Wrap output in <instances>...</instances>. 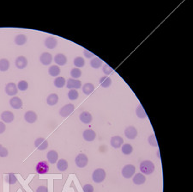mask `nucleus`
<instances>
[{
	"mask_svg": "<svg viewBox=\"0 0 193 192\" xmlns=\"http://www.w3.org/2000/svg\"><path fill=\"white\" fill-rule=\"evenodd\" d=\"M92 119H93V116L90 114L89 112L88 111H83L80 114V120L83 123H85V124H89L92 121Z\"/></svg>",
	"mask_w": 193,
	"mask_h": 192,
	"instance_id": "18",
	"label": "nucleus"
},
{
	"mask_svg": "<svg viewBox=\"0 0 193 192\" xmlns=\"http://www.w3.org/2000/svg\"><path fill=\"white\" fill-rule=\"evenodd\" d=\"M10 104L15 109H22V107H23V101L18 97H13L10 100Z\"/></svg>",
	"mask_w": 193,
	"mask_h": 192,
	"instance_id": "15",
	"label": "nucleus"
},
{
	"mask_svg": "<svg viewBox=\"0 0 193 192\" xmlns=\"http://www.w3.org/2000/svg\"><path fill=\"white\" fill-rule=\"evenodd\" d=\"M133 152V147L130 144H124L122 147V152L124 155H130Z\"/></svg>",
	"mask_w": 193,
	"mask_h": 192,
	"instance_id": "32",
	"label": "nucleus"
},
{
	"mask_svg": "<svg viewBox=\"0 0 193 192\" xmlns=\"http://www.w3.org/2000/svg\"><path fill=\"white\" fill-rule=\"evenodd\" d=\"M90 65L94 69H98L102 66V61L100 60V58H94L93 60L90 61Z\"/></svg>",
	"mask_w": 193,
	"mask_h": 192,
	"instance_id": "31",
	"label": "nucleus"
},
{
	"mask_svg": "<svg viewBox=\"0 0 193 192\" xmlns=\"http://www.w3.org/2000/svg\"><path fill=\"white\" fill-rule=\"evenodd\" d=\"M70 75L74 79H77L82 76V71H81L79 68H73L71 71H70Z\"/></svg>",
	"mask_w": 193,
	"mask_h": 192,
	"instance_id": "34",
	"label": "nucleus"
},
{
	"mask_svg": "<svg viewBox=\"0 0 193 192\" xmlns=\"http://www.w3.org/2000/svg\"><path fill=\"white\" fill-rule=\"evenodd\" d=\"M8 154H9V151L7 150V148H5L4 147L0 144V157L4 158V157H7Z\"/></svg>",
	"mask_w": 193,
	"mask_h": 192,
	"instance_id": "40",
	"label": "nucleus"
},
{
	"mask_svg": "<svg viewBox=\"0 0 193 192\" xmlns=\"http://www.w3.org/2000/svg\"><path fill=\"white\" fill-rule=\"evenodd\" d=\"M75 161H76L77 166L80 167V168H83V167H85L88 165L89 159H88V157H87L86 155L83 154V153H80V154L77 155Z\"/></svg>",
	"mask_w": 193,
	"mask_h": 192,
	"instance_id": "6",
	"label": "nucleus"
},
{
	"mask_svg": "<svg viewBox=\"0 0 193 192\" xmlns=\"http://www.w3.org/2000/svg\"><path fill=\"white\" fill-rule=\"evenodd\" d=\"M16 67L18 69H23L28 66V60L24 56H19L16 60Z\"/></svg>",
	"mask_w": 193,
	"mask_h": 192,
	"instance_id": "17",
	"label": "nucleus"
},
{
	"mask_svg": "<svg viewBox=\"0 0 193 192\" xmlns=\"http://www.w3.org/2000/svg\"><path fill=\"white\" fill-rule=\"evenodd\" d=\"M100 84L103 88L110 87L112 84V79L108 76H103L100 77Z\"/></svg>",
	"mask_w": 193,
	"mask_h": 192,
	"instance_id": "25",
	"label": "nucleus"
},
{
	"mask_svg": "<svg viewBox=\"0 0 193 192\" xmlns=\"http://www.w3.org/2000/svg\"><path fill=\"white\" fill-rule=\"evenodd\" d=\"M94 91V85L91 83H86L83 86V91L84 94L90 95Z\"/></svg>",
	"mask_w": 193,
	"mask_h": 192,
	"instance_id": "26",
	"label": "nucleus"
},
{
	"mask_svg": "<svg viewBox=\"0 0 193 192\" xmlns=\"http://www.w3.org/2000/svg\"><path fill=\"white\" fill-rule=\"evenodd\" d=\"M60 68L58 66L53 65V66H51L49 68V74L53 77H56L58 75L60 74Z\"/></svg>",
	"mask_w": 193,
	"mask_h": 192,
	"instance_id": "29",
	"label": "nucleus"
},
{
	"mask_svg": "<svg viewBox=\"0 0 193 192\" xmlns=\"http://www.w3.org/2000/svg\"><path fill=\"white\" fill-rule=\"evenodd\" d=\"M58 102V96L55 93H53V94L49 95L47 98V104L50 105V106H54L56 105Z\"/></svg>",
	"mask_w": 193,
	"mask_h": 192,
	"instance_id": "23",
	"label": "nucleus"
},
{
	"mask_svg": "<svg viewBox=\"0 0 193 192\" xmlns=\"http://www.w3.org/2000/svg\"><path fill=\"white\" fill-rule=\"evenodd\" d=\"M5 92H6L8 96H15V95H17V92H18L17 84L13 83V82H10L9 84H7L6 86H5Z\"/></svg>",
	"mask_w": 193,
	"mask_h": 192,
	"instance_id": "9",
	"label": "nucleus"
},
{
	"mask_svg": "<svg viewBox=\"0 0 193 192\" xmlns=\"http://www.w3.org/2000/svg\"><path fill=\"white\" fill-rule=\"evenodd\" d=\"M27 36L23 34L17 35L16 38H15V43L18 45V46H23L27 42Z\"/></svg>",
	"mask_w": 193,
	"mask_h": 192,
	"instance_id": "24",
	"label": "nucleus"
},
{
	"mask_svg": "<svg viewBox=\"0 0 193 192\" xmlns=\"http://www.w3.org/2000/svg\"><path fill=\"white\" fill-rule=\"evenodd\" d=\"M6 181L7 183H9L10 184H14L17 183V179L15 174H13V173H10V174H8V175L6 176Z\"/></svg>",
	"mask_w": 193,
	"mask_h": 192,
	"instance_id": "38",
	"label": "nucleus"
},
{
	"mask_svg": "<svg viewBox=\"0 0 193 192\" xmlns=\"http://www.w3.org/2000/svg\"><path fill=\"white\" fill-rule=\"evenodd\" d=\"M36 192H48L47 186H40L36 189Z\"/></svg>",
	"mask_w": 193,
	"mask_h": 192,
	"instance_id": "44",
	"label": "nucleus"
},
{
	"mask_svg": "<svg viewBox=\"0 0 193 192\" xmlns=\"http://www.w3.org/2000/svg\"><path fill=\"white\" fill-rule=\"evenodd\" d=\"M124 135L126 136L127 138L130 139V140H133L137 136V128L135 127H128L126 128V129L124 130Z\"/></svg>",
	"mask_w": 193,
	"mask_h": 192,
	"instance_id": "11",
	"label": "nucleus"
},
{
	"mask_svg": "<svg viewBox=\"0 0 193 192\" xmlns=\"http://www.w3.org/2000/svg\"><path fill=\"white\" fill-rule=\"evenodd\" d=\"M83 189L84 192H94V187L91 184H85L83 186Z\"/></svg>",
	"mask_w": 193,
	"mask_h": 192,
	"instance_id": "42",
	"label": "nucleus"
},
{
	"mask_svg": "<svg viewBox=\"0 0 193 192\" xmlns=\"http://www.w3.org/2000/svg\"><path fill=\"white\" fill-rule=\"evenodd\" d=\"M136 167L133 165H126L122 169V175L125 179H130L135 174Z\"/></svg>",
	"mask_w": 193,
	"mask_h": 192,
	"instance_id": "3",
	"label": "nucleus"
},
{
	"mask_svg": "<svg viewBox=\"0 0 193 192\" xmlns=\"http://www.w3.org/2000/svg\"><path fill=\"white\" fill-rule=\"evenodd\" d=\"M28 87V84L27 81L25 80H21L18 82V84H17V89H19L20 91H25Z\"/></svg>",
	"mask_w": 193,
	"mask_h": 192,
	"instance_id": "37",
	"label": "nucleus"
},
{
	"mask_svg": "<svg viewBox=\"0 0 193 192\" xmlns=\"http://www.w3.org/2000/svg\"><path fill=\"white\" fill-rule=\"evenodd\" d=\"M102 71H103V72L106 75H110L113 72V69L109 65L105 64L103 66V68H102Z\"/></svg>",
	"mask_w": 193,
	"mask_h": 192,
	"instance_id": "39",
	"label": "nucleus"
},
{
	"mask_svg": "<svg viewBox=\"0 0 193 192\" xmlns=\"http://www.w3.org/2000/svg\"><path fill=\"white\" fill-rule=\"evenodd\" d=\"M57 44H58V40L53 36H49L45 40V46L49 49H53L54 47H56Z\"/></svg>",
	"mask_w": 193,
	"mask_h": 192,
	"instance_id": "19",
	"label": "nucleus"
},
{
	"mask_svg": "<svg viewBox=\"0 0 193 192\" xmlns=\"http://www.w3.org/2000/svg\"><path fill=\"white\" fill-rule=\"evenodd\" d=\"M74 65L77 67H84V65H85V61H84V59L82 57H77L76 59H74V61H73Z\"/></svg>",
	"mask_w": 193,
	"mask_h": 192,
	"instance_id": "35",
	"label": "nucleus"
},
{
	"mask_svg": "<svg viewBox=\"0 0 193 192\" xmlns=\"http://www.w3.org/2000/svg\"><path fill=\"white\" fill-rule=\"evenodd\" d=\"M78 96H79V93L77 90H70L68 93V98L71 101H74V100H77L78 98Z\"/></svg>",
	"mask_w": 193,
	"mask_h": 192,
	"instance_id": "36",
	"label": "nucleus"
},
{
	"mask_svg": "<svg viewBox=\"0 0 193 192\" xmlns=\"http://www.w3.org/2000/svg\"><path fill=\"white\" fill-rule=\"evenodd\" d=\"M34 146L38 150H46L48 147V141L43 137H40V138H37L34 141Z\"/></svg>",
	"mask_w": 193,
	"mask_h": 192,
	"instance_id": "7",
	"label": "nucleus"
},
{
	"mask_svg": "<svg viewBox=\"0 0 193 192\" xmlns=\"http://www.w3.org/2000/svg\"><path fill=\"white\" fill-rule=\"evenodd\" d=\"M140 171L143 172L144 175H150L155 171V165L150 160H144L140 165Z\"/></svg>",
	"mask_w": 193,
	"mask_h": 192,
	"instance_id": "1",
	"label": "nucleus"
},
{
	"mask_svg": "<svg viewBox=\"0 0 193 192\" xmlns=\"http://www.w3.org/2000/svg\"><path fill=\"white\" fill-rule=\"evenodd\" d=\"M37 118H38L37 114L34 111H32V110L27 111L24 115V119L28 123H34L37 121Z\"/></svg>",
	"mask_w": 193,
	"mask_h": 192,
	"instance_id": "12",
	"label": "nucleus"
},
{
	"mask_svg": "<svg viewBox=\"0 0 193 192\" xmlns=\"http://www.w3.org/2000/svg\"><path fill=\"white\" fill-rule=\"evenodd\" d=\"M57 168L58 169L60 172H63L68 168V162L65 159H60L57 162Z\"/></svg>",
	"mask_w": 193,
	"mask_h": 192,
	"instance_id": "28",
	"label": "nucleus"
},
{
	"mask_svg": "<svg viewBox=\"0 0 193 192\" xmlns=\"http://www.w3.org/2000/svg\"><path fill=\"white\" fill-rule=\"evenodd\" d=\"M10 68V61L7 59H1L0 60V71L6 72Z\"/></svg>",
	"mask_w": 193,
	"mask_h": 192,
	"instance_id": "27",
	"label": "nucleus"
},
{
	"mask_svg": "<svg viewBox=\"0 0 193 192\" xmlns=\"http://www.w3.org/2000/svg\"><path fill=\"white\" fill-rule=\"evenodd\" d=\"M47 157L48 161L50 162L51 164H55V163L58 161V152H57V151H55V150H51V151L47 152Z\"/></svg>",
	"mask_w": 193,
	"mask_h": 192,
	"instance_id": "21",
	"label": "nucleus"
},
{
	"mask_svg": "<svg viewBox=\"0 0 193 192\" xmlns=\"http://www.w3.org/2000/svg\"><path fill=\"white\" fill-rule=\"evenodd\" d=\"M1 119L3 120V121L6 122V123H10L14 121L15 119V115L11 111H3L2 114H1Z\"/></svg>",
	"mask_w": 193,
	"mask_h": 192,
	"instance_id": "14",
	"label": "nucleus"
},
{
	"mask_svg": "<svg viewBox=\"0 0 193 192\" xmlns=\"http://www.w3.org/2000/svg\"><path fill=\"white\" fill-rule=\"evenodd\" d=\"M54 61L58 66H64L67 63V58L63 54H58L54 57Z\"/></svg>",
	"mask_w": 193,
	"mask_h": 192,
	"instance_id": "20",
	"label": "nucleus"
},
{
	"mask_svg": "<svg viewBox=\"0 0 193 192\" xmlns=\"http://www.w3.org/2000/svg\"><path fill=\"white\" fill-rule=\"evenodd\" d=\"M66 84V80L63 77H58L54 80V85L57 88H63Z\"/></svg>",
	"mask_w": 193,
	"mask_h": 192,
	"instance_id": "30",
	"label": "nucleus"
},
{
	"mask_svg": "<svg viewBox=\"0 0 193 192\" xmlns=\"http://www.w3.org/2000/svg\"><path fill=\"white\" fill-rule=\"evenodd\" d=\"M83 139L87 141H93L96 138V133L94 131L93 129H86L83 132Z\"/></svg>",
	"mask_w": 193,
	"mask_h": 192,
	"instance_id": "10",
	"label": "nucleus"
},
{
	"mask_svg": "<svg viewBox=\"0 0 193 192\" xmlns=\"http://www.w3.org/2000/svg\"><path fill=\"white\" fill-rule=\"evenodd\" d=\"M49 169H50V167H49V165L47 161H40L36 165L35 171L39 174H46L49 172Z\"/></svg>",
	"mask_w": 193,
	"mask_h": 192,
	"instance_id": "4",
	"label": "nucleus"
},
{
	"mask_svg": "<svg viewBox=\"0 0 193 192\" xmlns=\"http://www.w3.org/2000/svg\"><path fill=\"white\" fill-rule=\"evenodd\" d=\"M146 182V178L145 176L142 174V173H137L136 175L134 176L133 178V183L137 185H141L144 183Z\"/></svg>",
	"mask_w": 193,
	"mask_h": 192,
	"instance_id": "22",
	"label": "nucleus"
},
{
	"mask_svg": "<svg viewBox=\"0 0 193 192\" xmlns=\"http://www.w3.org/2000/svg\"><path fill=\"white\" fill-rule=\"evenodd\" d=\"M83 54H84V55H85V57L86 58H92L94 56L93 53H91V52H89V50H87V49H84V51H83Z\"/></svg>",
	"mask_w": 193,
	"mask_h": 192,
	"instance_id": "43",
	"label": "nucleus"
},
{
	"mask_svg": "<svg viewBox=\"0 0 193 192\" xmlns=\"http://www.w3.org/2000/svg\"><path fill=\"white\" fill-rule=\"evenodd\" d=\"M5 128H6L5 124L2 121H0V134H3V132L5 131Z\"/></svg>",
	"mask_w": 193,
	"mask_h": 192,
	"instance_id": "45",
	"label": "nucleus"
},
{
	"mask_svg": "<svg viewBox=\"0 0 193 192\" xmlns=\"http://www.w3.org/2000/svg\"><path fill=\"white\" fill-rule=\"evenodd\" d=\"M74 109H75V106L72 104H69L64 105L63 107L60 109L59 114L63 117H67L74 111Z\"/></svg>",
	"mask_w": 193,
	"mask_h": 192,
	"instance_id": "5",
	"label": "nucleus"
},
{
	"mask_svg": "<svg viewBox=\"0 0 193 192\" xmlns=\"http://www.w3.org/2000/svg\"><path fill=\"white\" fill-rule=\"evenodd\" d=\"M136 113H137V115L139 118H146L147 117V114L144 109L142 105L140 104L138 107L137 108V110H136Z\"/></svg>",
	"mask_w": 193,
	"mask_h": 192,
	"instance_id": "33",
	"label": "nucleus"
},
{
	"mask_svg": "<svg viewBox=\"0 0 193 192\" xmlns=\"http://www.w3.org/2000/svg\"><path fill=\"white\" fill-rule=\"evenodd\" d=\"M106 176H107V174H106L105 170L99 168L96 169V170L93 172V174H92V179H93L94 182L99 184V183L103 182L104 180H105V179H106Z\"/></svg>",
	"mask_w": 193,
	"mask_h": 192,
	"instance_id": "2",
	"label": "nucleus"
},
{
	"mask_svg": "<svg viewBox=\"0 0 193 192\" xmlns=\"http://www.w3.org/2000/svg\"><path fill=\"white\" fill-rule=\"evenodd\" d=\"M148 141H149V143H150V145L153 146V147H157V146H158V143H157L156 138H155V135H150V137H149V139H148Z\"/></svg>",
	"mask_w": 193,
	"mask_h": 192,
	"instance_id": "41",
	"label": "nucleus"
},
{
	"mask_svg": "<svg viewBox=\"0 0 193 192\" xmlns=\"http://www.w3.org/2000/svg\"><path fill=\"white\" fill-rule=\"evenodd\" d=\"M124 144V140L120 136H113L111 139V146L114 148H119Z\"/></svg>",
	"mask_w": 193,
	"mask_h": 192,
	"instance_id": "16",
	"label": "nucleus"
},
{
	"mask_svg": "<svg viewBox=\"0 0 193 192\" xmlns=\"http://www.w3.org/2000/svg\"><path fill=\"white\" fill-rule=\"evenodd\" d=\"M66 86L68 89H70V90L80 89L82 87V82L77 79H74V78H69L66 82Z\"/></svg>",
	"mask_w": 193,
	"mask_h": 192,
	"instance_id": "8",
	"label": "nucleus"
},
{
	"mask_svg": "<svg viewBox=\"0 0 193 192\" xmlns=\"http://www.w3.org/2000/svg\"><path fill=\"white\" fill-rule=\"evenodd\" d=\"M40 61L41 62V64H43L44 66H48L52 63V61H53V56L50 53H47V52H45L43 54L40 55Z\"/></svg>",
	"mask_w": 193,
	"mask_h": 192,
	"instance_id": "13",
	"label": "nucleus"
}]
</instances>
